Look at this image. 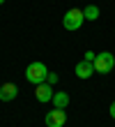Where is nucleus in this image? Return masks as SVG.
Listing matches in <instances>:
<instances>
[{"label": "nucleus", "mask_w": 115, "mask_h": 127, "mask_svg": "<svg viewBox=\"0 0 115 127\" xmlns=\"http://www.w3.org/2000/svg\"><path fill=\"white\" fill-rule=\"evenodd\" d=\"M46 76H48V67H46L44 63H39V60L30 63V65L25 67V81H28V83H32V86L44 83Z\"/></svg>", "instance_id": "f257e3e1"}, {"label": "nucleus", "mask_w": 115, "mask_h": 127, "mask_svg": "<svg viewBox=\"0 0 115 127\" xmlns=\"http://www.w3.org/2000/svg\"><path fill=\"white\" fill-rule=\"evenodd\" d=\"M94 72L97 74H111L115 69V56L111 53V51H104V53H97L94 58Z\"/></svg>", "instance_id": "f03ea898"}, {"label": "nucleus", "mask_w": 115, "mask_h": 127, "mask_svg": "<svg viewBox=\"0 0 115 127\" xmlns=\"http://www.w3.org/2000/svg\"><path fill=\"white\" fill-rule=\"evenodd\" d=\"M83 21H85L83 9H69L62 16V26H65V30H78V28L83 26Z\"/></svg>", "instance_id": "7ed1b4c3"}, {"label": "nucleus", "mask_w": 115, "mask_h": 127, "mask_svg": "<svg viewBox=\"0 0 115 127\" xmlns=\"http://www.w3.org/2000/svg\"><path fill=\"white\" fill-rule=\"evenodd\" d=\"M44 123H46V127H65V123H67L65 109H53V111H48V113L44 116Z\"/></svg>", "instance_id": "20e7f679"}, {"label": "nucleus", "mask_w": 115, "mask_h": 127, "mask_svg": "<svg viewBox=\"0 0 115 127\" xmlns=\"http://www.w3.org/2000/svg\"><path fill=\"white\" fill-rule=\"evenodd\" d=\"M53 86L51 83H39V86H35V97H37V102H42V104H46V102H51L53 99Z\"/></svg>", "instance_id": "39448f33"}, {"label": "nucleus", "mask_w": 115, "mask_h": 127, "mask_svg": "<svg viewBox=\"0 0 115 127\" xmlns=\"http://www.w3.org/2000/svg\"><path fill=\"white\" fill-rule=\"evenodd\" d=\"M16 95H19L16 83L7 81V83H2V86H0V102H12V99H16Z\"/></svg>", "instance_id": "423d86ee"}, {"label": "nucleus", "mask_w": 115, "mask_h": 127, "mask_svg": "<svg viewBox=\"0 0 115 127\" xmlns=\"http://www.w3.org/2000/svg\"><path fill=\"white\" fill-rule=\"evenodd\" d=\"M92 74H97V72H94V65H92V63H88V60L76 63V76H78V79H90Z\"/></svg>", "instance_id": "0eeeda50"}, {"label": "nucleus", "mask_w": 115, "mask_h": 127, "mask_svg": "<svg viewBox=\"0 0 115 127\" xmlns=\"http://www.w3.org/2000/svg\"><path fill=\"white\" fill-rule=\"evenodd\" d=\"M53 106H55V109H67L69 106V95L67 93H62V90H60V93H53Z\"/></svg>", "instance_id": "6e6552de"}, {"label": "nucleus", "mask_w": 115, "mask_h": 127, "mask_svg": "<svg viewBox=\"0 0 115 127\" xmlns=\"http://www.w3.org/2000/svg\"><path fill=\"white\" fill-rule=\"evenodd\" d=\"M99 14H101V12H99L97 5H88L85 9H83V16H85V21H97Z\"/></svg>", "instance_id": "1a4fd4ad"}, {"label": "nucleus", "mask_w": 115, "mask_h": 127, "mask_svg": "<svg viewBox=\"0 0 115 127\" xmlns=\"http://www.w3.org/2000/svg\"><path fill=\"white\" fill-rule=\"evenodd\" d=\"M46 83L55 86V83H58V74H55V72H48V76H46Z\"/></svg>", "instance_id": "9d476101"}, {"label": "nucleus", "mask_w": 115, "mask_h": 127, "mask_svg": "<svg viewBox=\"0 0 115 127\" xmlns=\"http://www.w3.org/2000/svg\"><path fill=\"white\" fill-rule=\"evenodd\" d=\"M94 58H97V53H94V51H85V58H83V60H88V63H94Z\"/></svg>", "instance_id": "9b49d317"}, {"label": "nucleus", "mask_w": 115, "mask_h": 127, "mask_svg": "<svg viewBox=\"0 0 115 127\" xmlns=\"http://www.w3.org/2000/svg\"><path fill=\"white\" fill-rule=\"evenodd\" d=\"M108 113H111V118H113V120H115V102L111 104V106H108Z\"/></svg>", "instance_id": "f8f14e48"}, {"label": "nucleus", "mask_w": 115, "mask_h": 127, "mask_svg": "<svg viewBox=\"0 0 115 127\" xmlns=\"http://www.w3.org/2000/svg\"><path fill=\"white\" fill-rule=\"evenodd\" d=\"M2 2H5V0H0V5H2Z\"/></svg>", "instance_id": "ddd939ff"}]
</instances>
